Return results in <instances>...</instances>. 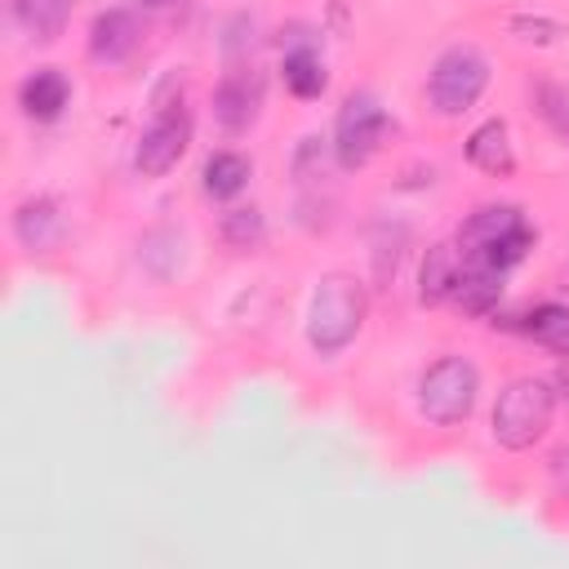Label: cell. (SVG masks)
Here are the masks:
<instances>
[{"label": "cell", "instance_id": "6da1fadb", "mask_svg": "<svg viewBox=\"0 0 569 569\" xmlns=\"http://www.w3.org/2000/svg\"><path fill=\"white\" fill-rule=\"evenodd\" d=\"M529 244H533V231H529L525 213L511 204H485L458 231V258L485 262L493 271H507L511 262H520Z\"/></svg>", "mask_w": 569, "mask_h": 569}, {"label": "cell", "instance_id": "7a4b0ae2", "mask_svg": "<svg viewBox=\"0 0 569 569\" xmlns=\"http://www.w3.org/2000/svg\"><path fill=\"white\" fill-rule=\"evenodd\" d=\"M365 325V289L360 280L333 271L320 280L316 298H311V316H307V338L320 356H333L342 351Z\"/></svg>", "mask_w": 569, "mask_h": 569}, {"label": "cell", "instance_id": "3957f363", "mask_svg": "<svg viewBox=\"0 0 569 569\" xmlns=\"http://www.w3.org/2000/svg\"><path fill=\"white\" fill-rule=\"evenodd\" d=\"M551 422V387L542 378H516L493 405V440L502 449H529Z\"/></svg>", "mask_w": 569, "mask_h": 569}, {"label": "cell", "instance_id": "277c9868", "mask_svg": "<svg viewBox=\"0 0 569 569\" xmlns=\"http://www.w3.org/2000/svg\"><path fill=\"white\" fill-rule=\"evenodd\" d=\"M476 391H480L476 365L462 360V356H445V360H436V365L422 373V382H418V409H422L427 422L453 427V422H462V418L471 413Z\"/></svg>", "mask_w": 569, "mask_h": 569}, {"label": "cell", "instance_id": "5b68a950", "mask_svg": "<svg viewBox=\"0 0 569 569\" xmlns=\"http://www.w3.org/2000/svg\"><path fill=\"white\" fill-rule=\"evenodd\" d=\"M489 84V62L480 49L471 44H453L436 58L431 67V80H427V93H431V107L440 116H462Z\"/></svg>", "mask_w": 569, "mask_h": 569}, {"label": "cell", "instance_id": "8992f818", "mask_svg": "<svg viewBox=\"0 0 569 569\" xmlns=\"http://www.w3.org/2000/svg\"><path fill=\"white\" fill-rule=\"evenodd\" d=\"M387 138V116L378 107L373 93H351L338 111V129H333V151L342 169H360Z\"/></svg>", "mask_w": 569, "mask_h": 569}, {"label": "cell", "instance_id": "52a82bcc", "mask_svg": "<svg viewBox=\"0 0 569 569\" xmlns=\"http://www.w3.org/2000/svg\"><path fill=\"white\" fill-rule=\"evenodd\" d=\"M187 142H191V116H187L182 107H164V111L151 120V129L142 133V142H138V156H133L138 173H142V178L169 173V169L182 160Z\"/></svg>", "mask_w": 569, "mask_h": 569}, {"label": "cell", "instance_id": "ba28073f", "mask_svg": "<svg viewBox=\"0 0 569 569\" xmlns=\"http://www.w3.org/2000/svg\"><path fill=\"white\" fill-rule=\"evenodd\" d=\"M258 107H262V76L258 71H231L222 84H218V93H213V116H218V124L227 129V133H240V129H249L253 124V116H258Z\"/></svg>", "mask_w": 569, "mask_h": 569}, {"label": "cell", "instance_id": "9c48e42d", "mask_svg": "<svg viewBox=\"0 0 569 569\" xmlns=\"http://www.w3.org/2000/svg\"><path fill=\"white\" fill-rule=\"evenodd\" d=\"M498 293H502V271L485 267V262H467L458 258V276H453V302L467 311V316H489L498 307Z\"/></svg>", "mask_w": 569, "mask_h": 569}, {"label": "cell", "instance_id": "30bf717a", "mask_svg": "<svg viewBox=\"0 0 569 569\" xmlns=\"http://www.w3.org/2000/svg\"><path fill=\"white\" fill-rule=\"evenodd\" d=\"M138 18L129 9H107L93 18V31H89V53L98 62H120L138 49Z\"/></svg>", "mask_w": 569, "mask_h": 569}, {"label": "cell", "instance_id": "8fae6325", "mask_svg": "<svg viewBox=\"0 0 569 569\" xmlns=\"http://www.w3.org/2000/svg\"><path fill=\"white\" fill-rule=\"evenodd\" d=\"M467 160L493 178H507L516 169V156H511V142H507V124L502 120H485L471 138H467Z\"/></svg>", "mask_w": 569, "mask_h": 569}, {"label": "cell", "instance_id": "7c38bea8", "mask_svg": "<svg viewBox=\"0 0 569 569\" xmlns=\"http://www.w3.org/2000/svg\"><path fill=\"white\" fill-rule=\"evenodd\" d=\"M22 111L31 116V120H53L62 107H67V98H71V89H67V80L58 76V71H36L27 84H22Z\"/></svg>", "mask_w": 569, "mask_h": 569}, {"label": "cell", "instance_id": "4fadbf2b", "mask_svg": "<svg viewBox=\"0 0 569 569\" xmlns=\"http://www.w3.org/2000/svg\"><path fill=\"white\" fill-rule=\"evenodd\" d=\"M453 276H458V249L453 244H436L422 262V289L418 298L431 307V302H445L453 293Z\"/></svg>", "mask_w": 569, "mask_h": 569}, {"label": "cell", "instance_id": "5bb4252c", "mask_svg": "<svg viewBox=\"0 0 569 569\" xmlns=\"http://www.w3.org/2000/svg\"><path fill=\"white\" fill-rule=\"evenodd\" d=\"M13 13H18V22H22L36 40H53V36H62V27H67L71 0H13Z\"/></svg>", "mask_w": 569, "mask_h": 569}, {"label": "cell", "instance_id": "9a60e30c", "mask_svg": "<svg viewBox=\"0 0 569 569\" xmlns=\"http://www.w3.org/2000/svg\"><path fill=\"white\" fill-rule=\"evenodd\" d=\"M525 333L551 351H569V307L565 302H542L525 320Z\"/></svg>", "mask_w": 569, "mask_h": 569}, {"label": "cell", "instance_id": "2e32d148", "mask_svg": "<svg viewBox=\"0 0 569 569\" xmlns=\"http://www.w3.org/2000/svg\"><path fill=\"white\" fill-rule=\"evenodd\" d=\"M244 182H249V160H244V156H236V151L209 156V164H204V191H209V196L227 200V196H236Z\"/></svg>", "mask_w": 569, "mask_h": 569}, {"label": "cell", "instance_id": "e0dca14e", "mask_svg": "<svg viewBox=\"0 0 569 569\" xmlns=\"http://www.w3.org/2000/svg\"><path fill=\"white\" fill-rule=\"evenodd\" d=\"M284 84H289L298 98L325 93V62H320L311 49H293V53L284 58Z\"/></svg>", "mask_w": 569, "mask_h": 569}, {"label": "cell", "instance_id": "ac0fdd59", "mask_svg": "<svg viewBox=\"0 0 569 569\" xmlns=\"http://www.w3.org/2000/svg\"><path fill=\"white\" fill-rule=\"evenodd\" d=\"M53 231H58V213H53L49 200H40V204H22V209H18V236H22V244L44 249V244L53 240Z\"/></svg>", "mask_w": 569, "mask_h": 569}, {"label": "cell", "instance_id": "d6986e66", "mask_svg": "<svg viewBox=\"0 0 569 569\" xmlns=\"http://www.w3.org/2000/svg\"><path fill=\"white\" fill-rule=\"evenodd\" d=\"M227 240L236 244V249H249V244H258V236H262V218L253 213V209H236V213H227Z\"/></svg>", "mask_w": 569, "mask_h": 569}, {"label": "cell", "instance_id": "ffe728a7", "mask_svg": "<svg viewBox=\"0 0 569 569\" xmlns=\"http://www.w3.org/2000/svg\"><path fill=\"white\" fill-rule=\"evenodd\" d=\"M542 116L556 124L560 138H569V89L547 84V89H542Z\"/></svg>", "mask_w": 569, "mask_h": 569}, {"label": "cell", "instance_id": "44dd1931", "mask_svg": "<svg viewBox=\"0 0 569 569\" xmlns=\"http://www.w3.org/2000/svg\"><path fill=\"white\" fill-rule=\"evenodd\" d=\"M147 9H169V4H178V0H142Z\"/></svg>", "mask_w": 569, "mask_h": 569}]
</instances>
